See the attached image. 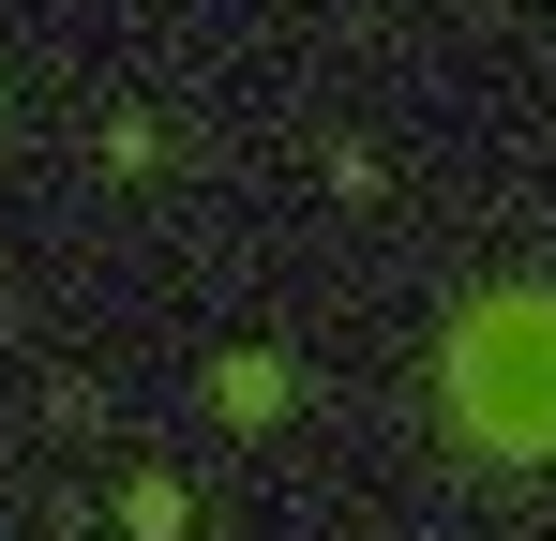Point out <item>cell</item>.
<instances>
[{"label":"cell","instance_id":"6da1fadb","mask_svg":"<svg viewBox=\"0 0 556 541\" xmlns=\"http://www.w3.org/2000/svg\"><path fill=\"white\" fill-rule=\"evenodd\" d=\"M437 422L481 466H556V286H481L437 331Z\"/></svg>","mask_w":556,"mask_h":541},{"label":"cell","instance_id":"7a4b0ae2","mask_svg":"<svg viewBox=\"0 0 556 541\" xmlns=\"http://www.w3.org/2000/svg\"><path fill=\"white\" fill-rule=\"evenodd\" d=\"M286 406H301V376H286L271 347H226V361H211V422H241V437H271Z\"/></svg>","mask_w":556,"mask_h":541},{"label":"cell","instance_id":"3957f363","mask_svg":"<svg viewBox=\"0 0 556 541\" xmlns=\"http://www.w3.org/2000/svg\"><path fill=\"white\" fill-rule=\"evenodd\" d=\"M181 527H195L181 481H121V541H181Z\"/></svg>","mask_w":556,"mask_h":541}]
</instances>
